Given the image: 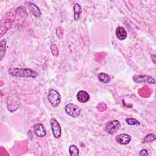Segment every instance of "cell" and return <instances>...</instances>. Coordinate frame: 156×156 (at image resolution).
<instances>
[{"label": "cell", "instance_id": "cell-12", "mask_svg": "<svg viewBox=\"0 0 156 156\" xmlns=\"http://www.w3.org/2000/svg\"><path fill=\"white\" fill-rule=\"evenodd\" d=\"M116 36L119 40H124L127 38V33L126 30L122 26H118L116 29L115 31Z\"/></svg>", "mask_w": 156, "mask_h": 156}, {"label": "cell", "instance_id": "cell-10", "mask_svg": "<svg viewBox=\"0 0 156 156\" xmlns=\"http://www.w3.org/2000/svg\"><path fill=\"white\" fill-rule=\"evenodd\" d=\"M90 94L85 90H80L76 95L77 101L80 103H86L90 99Z\"/></svg>", "mask_w": 156, "mask_h": 156}, {"label": "cell", "instance_id": "cell-1", "mask_svg": "<svg viewBox=\"0 0 156 156\" xmlns=\"http://www.w3.org/2000/svg\"><path fill=\"white\" fill-rule=\"evenodd\" d=\"M8 73L12 76L18 77L35 78L38 76V73L30 68H10L8 69Z\"/></svg>", "mask_w": 156, "mask_h": 156}, {"label": "cell", "instance_id": "cell-4", "mask_svg": "<svg viewBox=\"0 0 156 156\" xmlns=\"http://www.w3.org/2000/svg\"><path fill=\"white\" fill-rule=\"evenodd\" d=\"M65 111L67 115L73 118H77L81 113L80 108L75 104L69 103L65 107Z\"/></svg>", "mask_w": 156, "mask_h": 156}, {"label": "cell", "instance_id": "cell-11", "mask_svg": "<svg viewBox=\"0 0 156 156\" xmlns=\"http://www.w3.org/2000/svg\"><path fill=\"white\" fill-rule=\"evenodd\" d=\"M34 132L36 134V135L40 138H43L46 135V132L43 126L41 123H37L34 126Z\"/></svg>", "mask_w": 156, "mask_h": 156}, {"label": "cell", "instance_id": "cell-14", "mask_svg": "<svg viewBox=\"0 0 156 156\" xmlns=\"http://www.w3.org/2000/svg\"><path fill=\"white\" fill-rule=\"evenodd\" d=\"M98 80L104 83H109L111 81L110 76L105 73H100L98 74Z\"/></svg>", "mask_w": 156, "mask_h": 156}, {"label": "cell", "instance_id": "cell-22", "mask_svg": "<svg viewBox=\"0 0 156 156\" xmlns=\"http://www.w3.org/2000/svg\"><path fill=\"white\" fill-rule=\"evenodd\" d=\"M140 155H143V156H146V155H148L149 154L147 152V151L146 149H142L140 151V153H139Z\"/></svg>", "mask_w": 156, "mask_h": 156}, {"label": "cell", "instance_id": "cell-13", "mask_svg": "<svg viewBox=\"0 0 156 156\" xmlns=\"http://www.w3.org/2000/svg\"><path fill=\"white\" fill-rule=\"evenodd\" d=\"M74 18L76 21H78L82 13V7L79 3H75L73 7Z\"/></svg>", "mask_w": 156, "mask_h": 156}, {"label": "cell", "instance_id": "cell-23", "mask_svg": "<svg viewBox=\"0 0 156 156\" xmlns=\"http://www.w3.org/2000/svg\"><path fill=\"white\" fill-rule=\"evenodd\" d=\"M151 57H152V60H153V62L154 64H155V61L154 60H155V54H152L151 55Z\"/></svg>", "mask_w": 156, "mask_h": 156}, {"label": "cell", "instance_id": "cell-5", "mask_svg": "<svg viewBox=\"0 0 156 156\" xmlns=\"http://www.w3.org/2000/svg\"><path fill=\"white\" fill-rule=\"evenodd\" d=\"M121 127V123L118 120L114 119L107 122L105 126V130L110 135L116 133Z\"/></svg>", "mask_w": 156, "mask_h": 156}, {"label": "cell", "instance_id": "cell-21", "mask_svg": "<svg viewBox=\"0 0 156 156\" xmlns=\"http://www.w3.org/2000/svg\"><path fill=\"white\" fill-rule=\"evenodd\" d=\"M100 108H102L103 110L104 111V110L106 109V108H107V105H106L105 104H104V103H103V102H101V103H99V104L97 105V109H98V110Z\"/></svg>", "mask_w": 156, "mask_h": 156}, {"label": "cell", "instance_id": "cell-8", "mask_svg": "<svg viewBox=\"0 0 156 156\" xmlns=\"http://www.w3.org/2000/svg\"><path fill=\"white\" fill-rule=\"evenodd\" d=\"M131 136L129 134L127 133H121L117 135L115 138L116 141L120 144L122 145H127L131 141Z\"/></svg>", "mask_w": 156, "mask_h": 156}, {"label": "cell", "instance_id": "cell-17", "mask_svg": "<svg viewBox=\"0 0 156 156\" xmlns=\"http://www.w3.org/2000/svg\"><path fill=\"white\" fill-rule=\"evenodd\" d=\"M156 138V136L153 133H149L147 135H146L143 140V143H151L154 141Z\"/></svg>", "mask_w": 156, "mask_h": 156}, {"label": "cell", "instance_id": "cell-16", "mask_svg": "<svg viewBox=\"0 0 156 156\" xmlns=\"http://www.w3.org/2000/svg\"><path fill=\"white\" fill-rule=\"evenodd\" d=\"M5 46H6L5 40H1L0 42V58H1V60H2L3 58V57L5 55Z\"/></svg>", "mask_w": 156, "mask_h": 156}, {"label": "cell", "instance_id": "cell-18", "mask_svg": "<svg viewBox=\"0 0 156 156\" xmlns=\"http://www.w3.org/2000/svg\"><path fill=\"white\" fill-rule=\"evenodd\" d=\"M125 121L127 124H129L130 126H139V125H140V122L138 120H136V119L133 118H127L125 119Z\"/></svg>", "mask_w": 156, "mask_h": 156}, {"label": "cell", "instance_id": "cell-7", "mask_svg": "<svg viewBox=\"0 0 156 156\" xmlns=\"http://www.w3.org/2000/svg\"><path fill=\"white\" fill-rule=\"evenodd\" d=\"M51 126L52 134L55 138H58L62 135V129L58 121L55 118H51Z\"/></svg>", "mask_w": 156, "mask_h": 156}, {"label": "cell", "instance_id": "cell-20", "mask_svg": "<svg viewBox=\"0 0 156 156\" xmlns=\"http://www.w3.org/2000/svg\"><path fill=\"white\" fill-rule=\"evenodd\" d=\"M55 32H56V35L57 36V37H58L59 38H62L63 37V28L61 26L57 27Z\"/></svg>", "mask_w": 156, "mask_h": 156}, {"label": "cell", "instance_id": "cell-9", "mask_svg": "<svg viewBox=\"0 0 156 156\" xmlns=\"http://www.w3.org/2000/svg\"><path fill=\"white\" fill-rule=\"evenodd\" d=\"M26 4L30 12L32 13L34 16H35V17H40L41 16V10L36 4L29 1H27Z\"/></svg>", "mask_w": 156, "mask_h": 156}, {"label": "cell", "instance_id": "cell-6", "mask_svg": "<svg viewBox=\"0 0 156 156\" xmlns=\"http://www.w3.org/2000/svg\"><path fill=\"white\" fill-rule=\"evenodd\" d=\"M133 80L136 83L154 84L155 83V79L148 75H134Z\"/></svg>", "mask_w": 156, "mask_h": 156}, {"label": "cell", "instance_id": "cell-3", "mask_svg": "<svg viewBox=\"0 0 156 156\" xmlns=\"http://www.w3.org/2000/svg\"><path fill=\"white\" fill-rule=\"evenodd\" d=\"M48 99L52 107H57L61 102V96L57 90L50 89L48 94Z\"/></svg>", "mask_w": 156, "mask_h": 156}, {"label": "cell", "instance_id": "cell-19", "mask_svg": "<svg viewBox=\"0 0 156 156\" xmlns=\"http://www.w3.org/2000/svg\"><path fill=\"white\" fill-rule=\"evenodd\" d=\"M50 48H51V51L52 55L55 57H57L59 54V50L57 46L55 44H52L51 45Z\"/></svg>", "mask_w": 156, "mask_h": 156}, {"label": "cell", "instance_id": "cell-15", "mask_svg": "<svg viewBox=\"0 0 156 156\" xmlns=\"http://www.w3.org/2000/svg\"><path fill=\"white\" fill-rule=\"evenodd\" d=\"M69 152L71 156H78L79 155V149L74 144H71L69 146Z\"/></svg>", "mask_w": 156, "mask_h": 156}, {"label": "cell", "instance_id": "cell-2", "mask_svg": "<svg viewBox=\"0 0 156 156\" xmlns=\"http://www.w3.org/2000/svg\"><path fill=\"white\" fill-rule=\"evenodd\" d=\"M15 18V13L12 10L9 11L4 15L0 23L1 37H2L3 35L11 27Z\"/></svg>", "mask_w": 156, "mask_h": 156}]
</instances>
